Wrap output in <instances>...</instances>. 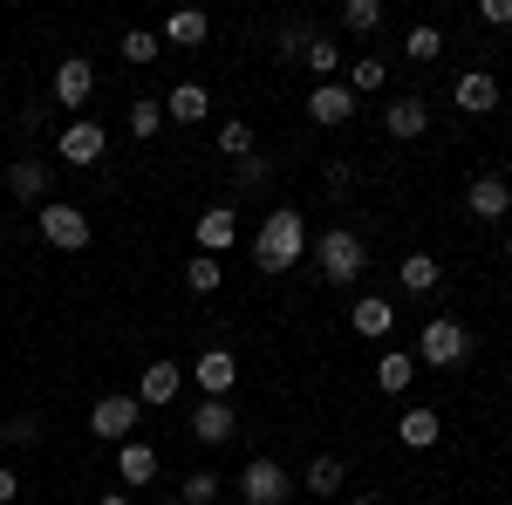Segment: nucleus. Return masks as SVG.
<instances>
[{"mask_svg": "<svg viewBox=\"0 0 512 505\" xmlns=\"http://www.w3.org/2000/svg\"><path fill=\"white\" fill-rule=\"evenodd\" d=\"M178 389H185V369H178V362H171V355H164V362H151V369H144V376H137V389H130V396H137V403H144V410H164V403H171V396H178Z\"/></svg>", "mask_w": 512, "mask_h": 505, "instance_id": "f8f14e48", "label": "nucleus"}, {"mask_svg": "<svg viewBox=\"0 0 512 505\" xmlns=\"http://www.w3.org/2000/svg\"><path fill=\"white\" fill-rule=\"evenodd\" d=\"M478 21L485 28H512V0H478Z\"/></svg>", "mask_w": 512, "mask_h": 505, "instance_id": "c9c22d12", "label": "nucleus"}, {"mask_svg": "<svg viewBox=\"0 0 512 505\" xmlns=\"http://www.w3.org/2000/svg\"><path fill=\"white\" fill-rule=\"evenodd\" d=\"M219 280H226V273H219L212 253H192V260H185V287H192V294H219Z\"/></svg>", "mask_w": 512, "mask_h": 505, "instance_id": "7c9ffc66", "label": "nucleus"}, {"mask_svg": "<svg viewBox=\"0 0 512 505\" xmlns=\"http://www.w3.org/2000/svg\"><path fill=\"white\" fill-rule=\"evenodd\" d=\"M465 205H472V219H506L512 212V185L499 171H478L472 185H465Z\"/></svg>", "mask_w": 512, "mask_h": 505, "instance_id": "ddd939ff", "label": "nucleus"}, {"mask_svg": "<svg viewBox=\"0 0 512 505\" xmlns=\"http://www.w3.org/2000/svg\"><path fill=\"white\" fill-rule=\"evenodd\" d=\"M403 55H410V62H437V55H444V28H431V21H417V28L403 35Z\"/></svg>", "mask_w": 512, "mask_h": 505, "instance_id": "cd10ccee", "label": "nucleus"}, {"mask_svg": "<svg viewBox=\"0 0 512 505\" xmlns=\"http://www.w3.org/2000/svg\"><path fill=\"white\" fill-rule=\"evenodd\" d=\"M219 151L246 164V157H253V123H246V117H226V123H219Z\"/></svg>", "mask_w": 512, "mask_h": 505, "instance_id": "2f4dec72", "label": "nucleus"}, {"mask_svg": "<svg viewBox=\"0 0 512 505\" xmlns=\"http://www.w3.org/2000/svg\"><path fill=\"white\" fill-rule=\"evenodd\" d=\"M158 55H164V41L151 35V28H130V35H123V62H130V69H151Z\"/></svg>", "mask_w": 512, "mask_h": 505, "instance_id": "c756f323", "label": "nucleus"}, {"mask_svg": "<svg viewBox=\"0 0 512 505\" xmlns=\"http://www.w3.org/2000/svg\"><path fill=\"white\" fill-rule=\"evenodd\" d=\"M239 499L246 505H287L294 499V478H287L274 458H246V471H239Z\"/></svg>", "mask_w": 512, "mask_h": 505, "instance_id": "423d86ee", "label": "nucleus"}, {"mask_svg": "<svg viewBox=\"0 0 512 505\" xmlns=\"http://www.w3.org/2000/svg\"><path fill=\"white\" fill-rule=\"evenodd\" d=\"M14 499H21V478H14V471L0 465V505H14Z\"/></svg>", "mask_w": 512, "mask_h": 505, "instance_id": "58836bf2", "label": "nucleus"}, {"mask_svg": "<svg viewBox=\"0 0 512 505\" xmlns=\"http://www.w3.org/2000/svg\"><path fill=\"white\" fill-rule=\"evenodd\" d=\"M342 82H349V96H369V89L390 82V62H383V55H355L349 69H342Z\"/></svg>", "mask_w": 512, "mask_h": 505, "instance_id": "a878e982", "label": "nucleus"}, {"mask_svg": "<svg viewBox=\"0 0 512 505\" xmlns=\"http://www.w3.org/2000/svg\"><path fill=\"white\" fill-rule=\"evenodd\" d=\"M89 96H96V62L89 55H62L55 62V103L62 110H82Z\"/></svg>", "mask_w": 512, "mask_h": 505, "instance_id": "9d476101", "label": "nucleus"}, {"mask_svg": "<svg viewBox=\"0 0 512 505\" xmlns=\"http://www.w3.org/2000/svg\"><path fill=\"white\" fill-rule=\"evenodd\" d=\"M349 328L362 335V342H390L396 335V308L383 301V294H362V301L349 308Z\"/></svg>", "mask_w": 512, "mask_h": 505, "instance_id": "2eb2a0df", "label": "nucleus"}, {"mask_svg": "<svg viewBox=\"0 0 512 505\" xmlns=\"http://www.w3.org/2000/svg\"><path fill=\"white\" fill-rule=\"evenodd\" d=\"M35 233L55 246V253H82L89 246V212L82 205H69V198H48L35 212Z\"/></svg>", "mask_w": 512, "mask_h": 505, "instance_id": "20e7f679", "label": "nucleus"}, {"mask_svg": "<svg viewBox=\"0 0 512 505\" xmlns=\"http://www.w3.org/2000/svg\"><path fill=\"white\" fill-rule=\"evenodd\" d=\"M315 267L328 287H355V273L369 267V246H362V233L355 226H328V233L315 239Z\"/></svg>", "mask_w": 512, "mask_h": 505, "instance_id": "f03ea898", "label": "nucleus"}, {"mask_svg": "<svg viewBox=\"0 0 512 505\" xmlns=\"http://www.w3.org/2000/svg\"><path fill=\"white\" fill-rule=\"evenodd\" d=\"M417 362H431V369H458L465 355H472V328L465 321H451V314H431L424 328H417Z\"/></svg>", "mask_w": 512, "mask_h": 505, "instance_id": "7ed1b4c3", "label": "nucleus"}, {"mask_svg": "<svg viewBox=\"0 0 512 505\" xmlns=\"http://www.w3.org/2000/svg\"><path fill=\"white\" fill-rule=\"evenodd\" d=\"M342 28L349 35H376L383 28V0H342Z\"/></svg>", "mask_w": 512, "mask_h": 505, "instance_id": "c85d7f7f", "label": "nucleus"}, {"mask_svg": "<svg viewBox=\"0 0 512 505\" xmlns=\"http://www.w3.org/2000/svg\"><path fill=\"white\" fill-rule=\"evenodd\" d=\"M48 185H55V164H48V157H14V164H7V192L21 198V205H48Z\"/></svg>", "mask_w": 512, "mask_h": 505, "instance_id": "1a4fd4ad", "label": "nucleus"}, {"mask_svg": "<svg viewBox=\"0 0 512 505\" xmlns=\"http://www.w3.org/2000/svg\"><path fill=\"white\" fill-rule=\"evenodd\" d=\"M499 178H506V185H512V157H506V171H499Z\"/></svg>", "mask_w": 512, "mask_h": 505, "instance_id": "79ce46f5", "label": "nucleus"}, {"mask_svg": "<svg viewBox=\"0 0 512 505\" xmlns=\"http://www.w3.org/2000/svg\"><path fill=\"white\" fill-rule=\"evenodd\" d=\"M117 478H123V485H151V478H158V451L130 437V444L117 451Z\"/></svg>", "mask_w": 512, "mask_h": 505, "instance_id": "b1692460", "label": "nucleus"}, {"mask_svg": "<svg viewBox=\"0 0 512 505\" xmlns=\"http://www.w3.org/2000/svg\"><path fill=\"white\" fill-rule=\"evenodd\" d=\"M96 505H130V499H123V492H103V499H96Z\"/></svg>", "mask_w": 512, "mask_h": 505, "instance_id": "ea45409f", "label": "nucleus"}, {"mask_svg": "<svg viewBox=\"0 0 512 505\" xmlns=\"http://www.w3.org/2000/svg\"><path fill=\"white\" fill-rule=\"evenodd\" d=\"M205 35H212V21H205L198 7H178V14H164V35L158 41H171V48H198Z\"/></svg>", "mask_w": 512, "mask_h": 505, "instance_id": "4be33fe9", "label": "nucleus"}, {"mask_svg": "<svg viewBox=\"0 0 512 505\" xmlns=\"http://www.w3.org/2000/svg\"><path fill=\"white\" fill-rule=\"evenodd\" d=\"M437 437H444V417H437L431 403L403 410V424H396V444H403V451H437Z\"/></svg>", "mask_w": 512, "mask_h": 505, "instance_id": "f3484780", "label": "nucleus"}, {"mask_svg": "<svg viewBox=\"0 0 512 505\" xmlns=\"http://www.w3.org/2000/svg\"><path fill=\"white\" fill-rule=\"evenodd\" d=\"M301 485H308V492H315V499H335V492H342V485H349V465H342V458H335V451H321L315 465H308V478H301Z\"/></svg>", "mask_w": 512, "mask_h": 505, "instance_id": "393cba45", "label": "nucleus"}, {"mask_svg": "<svg viewBox=\"0 0 512 505\" xmlns=\"http://www.w3.org/2000/svg\"><path fill=\"white\" fill-rule=\"evenodd\" d=\"M301 253H308V219H301L294 205H274V212L253 226V260H260V273H287Z\"/></svg>", "mask_w": 512, "mask_h": 505, "instance_id": "f257e3e1", "label": "nucleus"}, {"mask_svg": "<svg viewBox=\"0 0 512 505\" xmlns=\"http://www.w3.org/2000/svg\"><path fill=\"white\" fill-rule=\"evenodd\" d=\"M383 130H390L396 144L424 137V130H431V103H424V96H390V110H383Z\"/></svg>", "mask_w": 512, "mask_h": 505, "instance_id": "4468645a", "label": "nucleus"}, {"mask_svg": "<svg viewBox=\"0 0 512 505\" xmlns=\"http://www.w3.org/2000/svg\"><path fill=\"white\" fill-rule=\"evenodd\" d=\"M506 260H512V239H506Z\"/></svg>", "mask_w": 512, "mask_h": 505, "instance_id": "37998d69", "label": "nucleus"}, {"mask_svg": "<svg viewBox=\"0 0 512 505\" xmlns=\"http://www.w3.org/2000/svg\"><path fill=\"white\" fill-rule=\"evenodd\" d=\"M410 376H417V355L410 349H383V362H376V389H383V396H403Z\"/></svg>", "mask_w": 512, "mask_h": 505, "instance_id": "5701e85b", "label": "nucleus"}, {"mask_svg": "<svg viewBox=\"0 0 512 505\" xmlns=\"http://www.w3.org/2000/svg\"><path fill=\"white\" fill-rule=\"evenodd\" d=\"M103 151H110V137H103V123H89V117H76L62 137H55V164H69V171L103 164Z\"/></svg>", "mask_w": 512, "mask_h": 505, "instance_id": "39448f33", "label": "nucleus"}, {"mask_svg": "<svg viewBox=\"0 0 512 505\" xmlns=\"http://www.w3.org/2000/svg\"><path fill=\"white\" fill-rule=\"evenodd\" d=\"M178 505H219V471H192L185 492H178Z\"/></svg>", "mask_w": 512, "mask_h": 505, "instance_id": "f704fd0d", "label": "nucleus"}, {"mask_svg": "<svg viewBox=\"0 0 512 505\" xmlns=\"http://www.w3.org/2000/svg\"><path fill=\"white\" fill-rule=\"evenodd\" d=\"M185 430H192V444H233V437H239V417H233V403H198Z\"/></svg>", "mask_w": 512, "mask_h": 505, "instance_id": "dca6fc26", "label": "nucleus"}, {"mask_svg": "<svg viewBox=\"0 0 512 505\" xmlns=\"http://www.w3.org/2000/svg\"><path fill=\"white\" fill-rule=\"evenodd\" d=\"M451 103H458L465 117H485V110H499V82L485 76V69H465L458 89H451Z\"/></svg>", "mask_w": 512, "mask_h": 505, "instance_id": "6ab92c4d", "label": "nucleus"}, {"mask_svg": "<svg viewBox=\"0 0 512 505\" xmlns=\"http://www.w3.org/2000/svg\"><path fill=\"white\" fill-rule=\"evenodd\" d=\"M239 185L260 192V185H267V157H246V164H239Z\"/></svg>", "mask_w": 512, "mask_h": 505, "instance_id": "e433bc0d", "label": "nucleus"}, {"mask_svg": "<svg viewBox=\"0 0 512 505\" xmlns=\"http://www.w3.org/2000/svg\"><path fill=\"white\" fill-rule=\"evenodd\" d=\"M308 41H315L308 21H287V28L274 35V55H280V62H301V55H308Z\"/></svg>", "mask_w": 512, "mask_h": 505, "instance_id": "473e14b6", "label": "nucleus"}, {"mask_svg": "<svg viewBox=\"0 0 512 505\" xmlns=\"http://www.w3.org/2000/svg\"><path fill=\"white\" fill-rule=\"evenodd\" d=\"M396 280H403V294H437V287H444V267H437L431 253H403Z\"/></svg>", "mask_w": 512, "mask_h": 505, "instance_id": "412c9836", "label": "nucleus"}, {"mask_svg": "<svg viewBox=\"0 0 512 505\" xmlns=\"http://www.w3.org/2000/svg\"><path fill=\"white\" fill-rule=\"evenodd\" d=\"M192 383L205 389V403H226V396H233V383H239V362H233V349H198V362H192Z\"/></svg>", "mask_w": 512, "mask_h": 505, "instance_id": "6e6552de", "label": "nucleus"}, {"mask_svg": "<svg viewBox=\"0 0 512 505\" xmlns=\"http://www.w3.org/2000/svg\"><path fill=\"white\" fill-rule=\"evenodd\" d=\"M349 505H376V499H369V492H349Z\"/></svg>", "mask_w": 512, "mask_h": 505, "instance_id": "a19ab883", "label": "nucleus"}, {"mask_svg": "<svg viewBox=\"0 0 512 505\" xmlns=\"http://www.w3.org/2000/svg\"><path fill=\"white\" fill-rule=\"evenodd\" d=\"M35 417H14V424H7V444H35Z\"/></svg>", "mask_w": 512, "mask_h": 505, "instance_id": "4c0bfd02", "label": "nucleus"}, {"mask_svg": "<svg viewBox=\"0 0 512 505\" xmlns=\"http://www.w3.org/2000/svg\"><path fill=\"white\" fill-rule=\"evenodd\" d=\"M164 117L171 123H205L212 117V89H205V82H178V89L164 96Z\"/></svg>", "mask_w": 512, "mask_h": 505, "instance_id": "aec40b11", "label": "nucleus"}, {"mask_svg": "<svg viewBox=\"0 0 512 505\" xmlns=\"http://www.w3.org/2000/svg\"><path fill=\"white\" fill-rule=\"evenodd\" d=\"M308 117L328 123V130H335V123H349V117H355L349 82H315V89H308Z\"/></svg>", "mask_w": 512, "mask_h": 505, "instance_id": "a211bd4d", "label": "nucleus"}, {"mask_svg": "<svg viewBox=\"0 0 512 505\" xmlns=\"http://www.w3.org/2000/svg\"><path fill=\"white\" fill-rule=\"evenodd\" d=\"M164 130V103L158 96H137V103H130V137H158Z\"/></svg>", "mask_w": 512, "mask_h": 505, "instance_id": "72a5a7b5", "label": "nucleus"}, {"mask_svg": "<svg viewBox=\"0 0 512 505\" xmlns=\"http://www.w3.org/2000/svg\"><path fill=\"white\" fill-rule=\"evenodd\" d=\"M301 62L315 69V82H342V69H349V55H342V48H335L328 35H315V41H308V55H301Z\"/></svg>", "mask_w": 512, "mask_h": 505, "instance_id": "bb28decb", "label": "nucleus"}, {"mask_svg": "<svg viewBox=\"0 0 512 505\" xmlns=\"http://www.w3.org/2000/svg\"><path fill=\"white\" fill-rule=\"evenodd\" d=\"M233 246H239V212L233 205H205V212H198V253L226 260Z\"/></svg>", "mask_w": 512, "mask_h": 505, "instance_id": "9b49d317", "label": "nucleus"}, {"mask_svg": "<svg viewBox=\"0 0 512 505\" xmlns=\"http://www.w3.org/2000/svg\"><path fill=\"white\" fill-rule=\"evenodd\" d=\"M137 417H144V403H137V396H117V389L89 403V430H96V437H123V444H130Z\"/></svg>", "mask_w": 512, "mask_h": 505, "instance_id": "0eeeda50", "label": "nucleus"}]
</instances>
